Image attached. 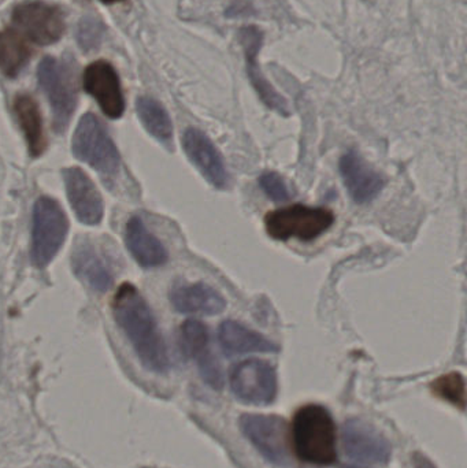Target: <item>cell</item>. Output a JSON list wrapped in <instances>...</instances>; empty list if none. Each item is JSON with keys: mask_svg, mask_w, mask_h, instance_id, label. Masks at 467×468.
<instances>
[{"mask_svg": "<svg viewBox=\"0 0 467 468\" xmlns=\"http://www.w3.org/2000/svg\"><path fill=\"white\" fill-rule=\"evenodd\" d=\"M125 241L129 252L144 269H154L166 263V248L147 229L139 217H133L126 224Z\"/></svg>", "mask_w": 467, "mask_h": 468, "instance_id": "18", "label": "cell"}, {"mask_svg": "<svg viewBox=\"0 0 467 468\" xmlns=\"http://www.w3.org/2000/svg\"><path fill=\"white\" fill-rule=\"evenodd\" d=\"M112 314L142 365L156 374L167 373L169 354L155 316L136 286L123 283L112 299Z\"/></svg>", "mask_w": 467, "mask_h": 468, "instance_id": "1", "label": "cell"}, {"mask_svg": "<svg viewBox=\"0 0 467 468\" xmlns=\"http://www.w3.org/2000/svg\"><path fill=\"white\" fill-rule=\"evenodd\" d=\"M80 44L84 49H92L101 43V24L93 19H84L79 32Z\"/></svg>", "mask_w": 467, "mask_h": 468, "instance_id": "26", "label": "cell"}, {"mask_svg": "<svg viewBox=\"0 0 467 468\" xmlns=\"http://www.w3.org/2000/svg\"><path fill=\"white\" fill-rule=\"evenodd\" d=\"M293 445L307 463L329 466L336 462V426L325 407L310 404L296 412Z\"/></svg>", "mask_w": 467, "mask_h": 468, "instance_id": "2", "label": "cell"}, {"mask_svg": "<svg viewBox=\"0 0 467 468\" xmlns=\"http://www.w3.org/2000/svg\"><path fill=\"white\" fill-rule=\"evenodd\" d=\"M339 169L348 195L358 205H366L375 200L386 186L383 176L376 172L356 151L342 156Z\"/></svg>", "mask_w": 467, "mask_h": 468, "instance_id": "14", "label": "cell"}, {"mask_svg": "<svg viewBox=\"0 0 467 468\" xmlns=\"http://www.w3.org/2000/svg\"><path fill=\"white\" fill-rule=\"evenodd\" d=\"M71 267L77 278L87 283L92 291H109L111 285V274L104 264L103 259L96 252L90 242H79L71 253Z\"/></svg>", "mask_w": 467, "mask_h": 468, "instance_id": "20", "label": "cell"}, {"mask_svg": "<svg viewBox=\"0 0 467 468\" xmlns=\"http://www.w3.org/2000/svg\"><path fill=\"white\" fill-rule=\"evenodd\" d=\"M29 44L16 30L5 29L0 32V70L5 76H18L22 69L29 62Z\"/></svg>", "mask_w": 467, "mask_h": 468, "instance_id": "21", "label": "cell"}, {"mask_svg": "<svg viewBox=\"0 0 467 468\" xmlns=\"http://www.w3.org/2000/svg\"><path fill=\"white\" fill-rule=\"evenodd\" d=\"M334 224V211L324 207L292 205L265 217L266 233L279 241L291 239L309 242L328 232Z\"/></svg>", "mask_w": 467, "mask_h": 468, "instance_id": "3", "label": "cell"}, {"mask_svg": "<svg viewBox=\"0 0 467 468\" xmlns=\"http://www.w3.org/2000/svg\"><path fill=\"white\" fill-rule=\"evenodd\" d=\"M84 88L90 96L96 99L101 112L111 118L122 117L125 112L122 88L120 77L106 60L90 63L84 73Z\"/></svg>", "mask_w": 467, "mask_h": 468, "instance_id": "13", "label": "cell"}, {"mask_svg": "<svg viewBox=\"0 0 467 468\" xmlns=\"http://www.w3.org/2000/svg\"><path fill=\"white\" fill-rule=\"evenodd\" d=\"M218 341L228 356L255 354V352H277L279 346L273 341L249 329L236 321H224L218 327Z\"/></svg>", "mask_w": 467, "mask_h": 468, "instance_id": "17", "label": "cell"}, {"mask_svg": "<svg viewBox=\"0 0 467 468\" xmlns=\"http://www.w3.org/2000/svg\"><path fill=\"white\" fill-rule=\"evenodd\" d=\"M414 466H416V468H436L430 461H428L427 458H425V456L422 455L414 456Z\"/></svg>", "mask_w": 467, "mask_h": 468, "instance_id": "27", "label": "cell"}, {"mask_svg": "<svg viewBox=\"0 0 467 468\" xmlns=\"http://www.w3.org/2000/svg\"><path fill=\"white\" fill-rule=\"evenodd\" d=\"M345 468H356V467H345Z\"/></svg>", "mask_w": 467, "mask_h": 468, "instance_id": "29", "label": "cell"}, {"mask_svg": "<svg viewBox=\"0 0 467 468\" xmlns=\"http://www.w3.org/2000/svg\"><path fill=\"white\" fill-rule=\"evenodd\" d=\"M69 219L57 200L41 197L33 207L32 263L37 269L48 266L65 244Z\"/></svg>", "mask_w": 467, "mask_h": 468, "instance_id": "5", "label": "cell"}, {"mask_svg": "<svg viewBox=\"0 0 467 468\" xmlns=\"http://www.w3.org/2000/svg\"><path fill=\"white\" fill-rule=\"evenodd\" d=\"M13 110L16 122L27 140L30 155L38 158L46 151L47 139L37 101L32 96L21 93L14 99Z\"/></svg>", "mask_w": 467, "mask_h": 468, "instance_id": "19", "label": "cell"}, {"mask_svg": "<svg viewBox=\"0 0 467 468\" xmlns=\"http://www.w3.org/2000/svg\"><path fill=\"white\" fill-rule=\"evenodd\" d=\"M13 21L30 40L40 46L57 43L65 32V19L59 8L38 0L16 5Z\"/></svg>", "mask_w": 467, "mask_h": 468, "instance_id": "9", "label": "cell"}, {"mask_svg": "<svg viewBox=\"0 0 467 468\" xmlns=\"http://www.w3.org/2000/svg\"><path fill=\"white\" fill-rule=\"evenodd\" d=\"M260 186L266 197H271L274 202H285L290 199L287 184L277 173H266L260 176Z\"/></svg>", "mask_w": 467, "mask_h": 468, "instance_id": "25", "label": "cell"}, {"mask_svg": "<svg viewBox=\"0 0 467 468\" xmlns=\"http://www.w3.org/2000/svg\"><path fill=\"white\" fill-rule=\"evenodd\" d=\"M62 176L76 218L88 227L101 224L104 216L103 197L87 173L80 167H66Z\"/></svg>", "mask_w": 467, "mask_h": 468, "instance_id": "12", "label": "cell"}, {"mask_svg": "<svg viewBox=\"0 0 467 468\" xmlns=\"http://www.w3.org/2000/svg\"><path fill=\"white\" fill-rule=\"evenodd\" d=\"M38 82L48 98L54 131L63 133L77 107V87L73 71L54 58H44L38 66Z\"/></svg>", "mask_w": 467, "mask_h": 468, "instance_id": "6", "label": "cell"}, {"mask_svg": "<svg viewBox=\"0 0 467 468\" xmlns=\"http://www.w3.org/2000/svg\"><path fill=\"white\" fill-rule=\"evenodd\" d=\"M181 143L189 162L196 167L206 181L214 188H227L229 183L227 166L218 148L208 139L207 134L199 129L189 128L184 132Z\"/></svg>", "mask_w": 467, "mask_h": 468, "instance_id": "11", "label": "cell"}, {"mask_svg": "<svg viewBox=\"0 0 467 468\" xmlns=\"http://www.w3.org/2000/svg\"><path fill=\"white\" fill-rule=\"evenodd\" d=\"M435 390L447 400L463 407L465 404V379L461 374L443 376L435 382Z\"/></svg>", "mask_w": 467, "mask_h": 468, "instance_id": "24", "label": "cell"}, {"mask_svg": "<svg viewBox=\"0 0 467 468\" xmlns=\"http://www.w3.org/2000/svg\"><path fill=\"white\" fill-rule=\"evenodd\" d=\"M241 431L257 450L277 466L290 463L287 423L274 415H244Z\"/></svg>", "mask_w": 467, "mask_h": 468, "instance_id": "8", "label": "cell"}, {"mask_svg": "<svg viewBox=\"0 0 467 468\" xmlns=\"http://www.w3.org/2000/svg\"><path fill=\"white\" fill-rule=\"evenodd\" d=\"M101 2L106 3V5H110V3L120 2V0H101Z\"/></svg>", "mask_w": 467, "mask_h": 468, "instance_id": "28", "label": "cell"}, {"mask_svg": "<svg viewBox=\"0 0 467 468\" xmlns=\"http://www.w3.org/2000/svg\"><path fill=\"white\" fill-rule=\"evenodd\" d=\"M230 388L244 403H271L277 395V374L265 360L249 359L238 363L230 371Z\"/></svg>", "mask_w": 467, "mask_h": 468, "instance_id": "7", "label": "cell"}, {"mask_svg": "<svg viewBox=\"0 0 467 468\" xmlns=\"http://www.w3.org/2000/svg\"><path fill=\"white\" fill-rule=\"evenodd\" d=\"M208 330L206 324L196 319H188L180 327V344L186 356L203 365L213 357L208 349Z\"/></svg>", "mask_w": 467, "mask_h": 468, "instance_id": "23", "label": "cell"}, {"mask_svg": "<svg viewBox=\"0 0 467 468\" xmlns=\"http://www.w3.org/2000/svg\"><path fill=\"white\" fill-rule=\"evenodd\" d=\"M345 453L354 461L367 464H384L391 458L388 440L369 423L350 420L343 428Z\"/></svg>", "mask_w": 467, "mask_h": 468, "instance_id": "10", "label": "cell"}, {"mask_svg": "<svg viewBox=\"0 0 467 468\" xmlns=\"http://www.w3.org/2000/svg\"><path fill=\"white\" fill-rule=\"evenodd\" d=\"M240 40L246 51L247 71L249 80L257 90L258 95L262 99L266 106L282 115L290 114L288 112L287 101L277 90L269 84L268 80L263 77L262 71L257 66V55L262 46L263 35L258 27H247L240 30Z\"/></svg>", "mask_w": 467, "mask_h": 468, "instance_id": "16", "label": "cell"}, {"mask_svg": "<svg viewBox=\"0 0 467 468\" xmlns=\"http://www.w3.org/2000/svg\"><path fill=\"white\" fill-rule=\"evenodd\" d=\"M136 109L145 131L162 144L169 145L173 139V123L164 106L154 99L139 98Z\"/></svg>", "mask_w": 467, "mask_h": 468, "instance_id": "22", "label": "cell"}, {"mask_svg": "<svg viewBox=\"0 0 467 468\" xmlns=\"http://www.w3.org/2000/svg\"><path fill=\"white\" fill-rule=\"evenodd\" d=\"M170 303L180 314L218 315L227 308V300L213 286L207 283H186L175 285L170 291Z\"/></svg>", "mask_w": 467, "mask_h": 468, "instance_id": "15", "label": "cell"}, {"mask_svg": "<svg viewBox=\"0 0 467 468\" xmlns=\"http://www.w3.org/2000/svg\"><path fill=\"white\" fill-rule=\"evenodd\" d=\"M74 156L104 177H114L121 169V155L106 126L92 112L82 115L71 143Z\"/></svg>", "mask_w": 467, "mask_h": 468, "instance_id": "4", "label": "cell"}]
</instances>
